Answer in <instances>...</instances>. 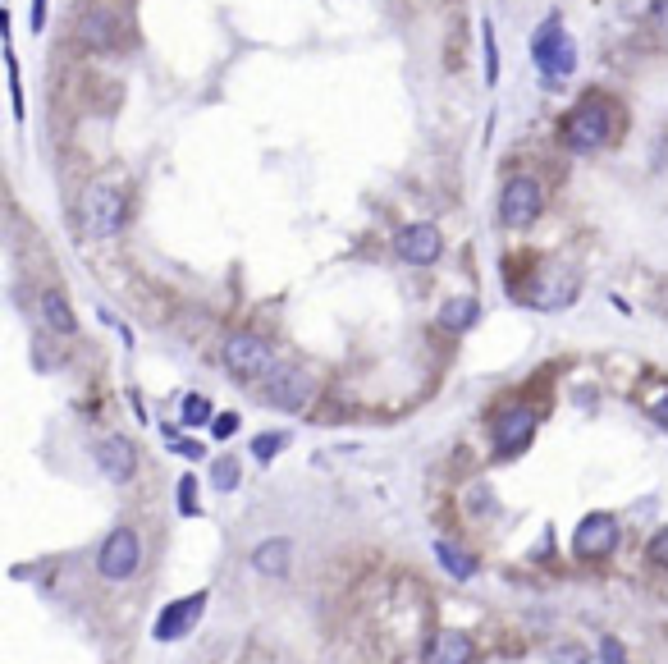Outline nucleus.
<instances>
[{
	"label": "nucleus",
	"mask_w": 668,
	"mask_h": 664,
	"mask_svg": "<svg viewBox=\"0 0 668 664\" xmlns=\"http://www.w3.org/2000/svg\"><path fill=\"white\" fill-rule=\"evenodd\" d=\"M78 37H83L87 51H115L119 46V19L110 10H92L83 19V28H78Z\"/></svg>",
	"instance_id": "obj_15"
},
{
	"label": "nucleus",
	"mask_w": 668,
	"mask_h": 664,
	"mask_svg": "<svg viewBox=\"0 0 668 664\" xmlns=\"http://www.w3.org/2000/svg\"><path fill=\"white\" fill-rule=\"evenodd\" d=\"M614 545H618V518L614 513H586L582 527H577V536H572L577 559H604V555H614Z\"/></svg>",
	"instance_id": "obj_8"
},
{
	"label": "nucleus",
	"mask_w": 668,
	"mask_h": 664,
	"mask_svg": "<svg viewBox=\"0 0 668 664\" xmlns=\"http://www.w3.org/2000/svg\"><path fill=\"white\" fill-rule=\"evenodd\" d=\"M252 568L266 577H284L293 568V541L289 536H270V541H261L257 550H252Z\"/></svg>",
	"instance_id": "obj_14"
},
{
	"label": "nucleus",
	"mask_w": 668,
	"mask_h": 664,
	"mask_svg": "<svg viewBox=\"0 0 668 664\" xmlns=\"http://www.w3.org/2000/svg\"><path fill=\"white\" fill-rule=\"evenodd\" d=\"M655 422H659V426H668V394L655 403Z\"/></svg>",
	"instance_id": "obj_31"
},
{
	"label": "nucleus",
	"mask_w": 668,
	"mask_h": 664,
	"mask_svg": "<svg viewBox=\"0 0 668 664\" xmlns=\"http://www.w3.org/2000/svg\"><path fill=\"white\" fill-rule=\"evenodd\" d=\"M202 422H216L211 417V403L202 394H184V426H202Z\"/></svg>",
	"instance_id": "obj_21"
},
{
	"label": "nucleus",
	"mask_w": 668,
	"mask_h": 664,
	"mask_svg": "<svg viewBox=\"0 0 668 664\" xmlns=\"http://www.w3.org/2000/svg\"><path fill=\"white\" fill-rule=\"evenodd\" d=\"M531 55H536L540 78H545V83H563V78L577 69V46H572V37L563 33L559 14H550V19L540 23L536 42H531Z\"/></svg>",
	"instance_id": "obj_2"
},
{
	"label": "nucleus",
	"mask_w": 668,
	"mask_h": 664,
	"mask_svg": "<svg viewBox=\"0 0 668 664\" xmlns=\"http://www.w3.org/2000/svg\"><path fill=\"white\" fill-rule=\"evenodd\" d=\"M234 431H238V413H220L216 422H211V436H216V440H229Z\"/></svg>",
	"instance_id": "obj_27"
},
{
	"label": "nucleus",
	"mask_w": 668,
	"mask_h": 664,
	"mask_svg": "<svg viewBox=\"0 0 668 664\" xmlns=\"http://www.w3.org/2000/svg\"><path fill=\"white\" fill-rule=\"evenodd\" d=\"M472 660H476L472 637H463V632H453V628H440L426 642V664H472Z\"/></svg>",
	"instance_id": "obj_13"
},
{
	"label": "nucleus",
	"mask_w": 668,
	"mask_h": 664,
	"mask_svg": "<svg viewBox=\"0 0 668 664\" xmlns=\"http://www.w3.org/2000/svg\"><path fill=\"white\" fill-rule=\"evenodd\" d=\"M211 481H216V490H234L238 486V463H234V458H220L216 472H211Z\"/></svg>",
	"instance_id": "obj_23"
},
{
	"label": "nucleus",
	"mask_w": 668,
	"mask_h": 664,
	"mask_svg": "<svg viewBox=\"0 0 668 664\" xmlns=\"http://www.w3.org/2000/svg\"><path fill=\"white\" fill-rule=\"evenodd\" d=\"M261 394H266V403L284 408V413H298V408H307V399H312V381H307V371L275 362V371L261 381Z\"/></svg>",
	"instance_id": "obj_7"
},
{
	"label": "nucleus",
	"mask_w": 668,
	"mask_h": 664,
	"mask_svg": "<svg viewBox=\"0 0 668 664\" xmlns=\"http://www.w3.org/2000/svg\"><path fill=\"white\" fill-rule=\"evenodd\" d=\"M435 559H440L444 573L458 577V582H472V577H476V559L463 555V550H453L449 541H435Z\"/></svg>",
	"instance_id": "obj_19"
},
{
	"label": "nucleus",
	"mask_w": 668,
	"mask_h": 664,
	"mask_svg": "<svg viewBox=\"0 0 668 664\" xmlns=\"http://www.w3.org/2000/svg\"><path fill=\"white\" fill-rule=\"evenodd\" d=\"M550 664H595V655L582 642H559L550 651Z\"/></svg>",
	"instance_id": "obj_20"
},
{
	"label": "nucleus",
	"mask_w": 668,
	"mask_h": 664,
	"mask_svg": "<svg viewBox=\"0 0 668 664\" xmlns=\"http://www.w3.org/2000/svg\"><path fill=\"white\" fill-rule=\"evenodd\" d=\"M600 664H627L623 646H618L614 637H604V642H600Z\"/></svg>",
	"instance_id": "obj_28"
},
{
	"label": "nucleus",
	"mask_w": 668,
	"mask_h": 664,
	"mask_svg": "<svg viewBox=\"0 0 668 664\" xmlns=\"http://www.w3.org/2000/svg\"><path fill=\"white\" fill-rule=\"evenodd\" d=\"M476 321H481V303H476V298H449V303L440 307V326L453 330V335L472 330Z\"/></svg>",
	"instance_id": "obj_18"
},
{
	"label": "nucleus",
	"mask_w": 668,
	"mask_h": 664,
	"mask_svg": "<svg viewBox=\"0 0 668 664\" xmlns=\"http://www.w3.org/2000/svg\"><path fill=\"white\" fill-rule=\"evenodd\" d=\"M572 298H577V280L572 275H545L540 280V289H531V303L540 307V312H559V307H568Z\"/></svg>",
	"instance_id": "obj_16"
},
{
	"label": "nucleus",
	"mask_w": 668,
	"mask_h": 664,
	"mask_svg": "<svg viewBox=\"0 0 668 664\" xmlns=\"http://www.w3.org/2000/svg\"><path fill=\"white\" fill-rule=\"evenodd\" d=\"M284 440H289L284 431H270V436H257V440H252V454H257V463H270V458L284 449Z\"/></svg>",
	"instance_id": "obj_22"
},
{
	"label": "nucleus",
	"mask_w": 668,
	"mask_h": 664,
	"mask_svg": "<svg viewBox=\"0 0 668 664\" xmlns=\"http://www.w3.org/2000/svg\"><path fill=\"white\" fill-rule=\"evenodd\" d=\"M179 454H184V458H202V445H193V440H184V445H179Z\"/></svg>",
	"instance_id": "obj_32"
},
{
	"label": "nucleus",
	"mask_w": 668,
	"mask_h": 664,
	"mask_svg": "<svg viewBox=\"0 0 668 664\" xmlns=\"http://www.w3.org/2000/svg\"><path fill=\"white\" fill-rule=\"evenodd\" d=\"M394 252H399L408 266H435L440 262V252H444V234L435 225H408L399 229V239H394Z\"/></svg>",
	"instance_id": "obj_9"
},
{
	"label": "nucleus",
	"mask_w": 668,
	"mask_h": 664,
	"mask_svg": "<svg viewBox=\"0 0 668 664\" xmlns=\"http://www.w3.org/2000/svg\"><path fill=\"white\" fill-rule=\"evenodd\" d=\"M531 431H536V413L531 408H513L495 422V454L499 458H513L531 445Z\"/></svg>",
	"instance_id": "obj_12"
},
{
	"label": "nucleus",
	"mask_w": 668,
	"mask_h": 664,
	"mask_svg": "<svg viewBox=\"0 0 668 664\" xmlns=\"http://www.w3.org/2000/svg\"><path fill=\"white\" fill-rule=\"evenodd\" d=\"M485 83H495L499 78V51H495V33H490V23H485Z\"/></svg>",
	"instance_id": "obj_25"
},
{
	"label": "nucleus",
	"mask_w": 668,
	"mask_h": 664,
	"mask_svg": "<svg viewBox=\"0 0 668 664\" xmlns=\"http://www.w3.org/2000/svg\"><path fill=\"white\" fill-rule=\"evenodd\" d=\"M650 10H655L659 28H668V0H650Z\"/></svg>",
	"instance_id": "obj_30"
},
{
	"label": "nucleus",
	"mask_w": 668,
	"mask_h": 664,
	"mask_svg": "<svg viewBox=\"0 0 668 664\" xmlns=\"http://www.w3.org/2000/svg\"><path fill=\"white\" fill-rule=\"evenodd\" d=\"M540 211H545V193H540L536 179H527V175L508 179L504 193H499V220L508 229H527L540 220Z\"/></svg>",
	"instance_id": "obj_6"
},
{
	"label": "nucleus",
	"mask_w": 668,
	"mask_h": 664,
	"mask_svg": "<svg viewBox=\"0 0 668 664\" xmlns=\"http://www.w3.org/2000/svg\"><path fill=\"white\" fill-rule=\"evenodd\" d=\"M83 225L92 239H115L124 225V193L115 184H92L83 197Z\"/></svg>",
	"instance_id": "obj_5"
},
{
	"label": "nucleus",
	"mask_w": 668,
	"mask_h": 664,
	"mask_svg": "<svg viewBox=\"0 0 668 664\" xmlns=\"http://www.w3.org/2000/svg\"><path fill=\"white\" fill-rule=\"evenodd\" d=\"M174 500H179V513L197 518V481H193V477H184V481H179V495H174Z\"/></svg>",
	"instance_id": "obj_24"
},
{
	"label": "nucleus",
	"mask_w": 668,
	"mask_h": 664,
	"mask_svg": "<svg viewBox=\"0 0 668 664\" xmlns=\"http://www.w3.org/2000/svg\"><path fill=\"white\" fill-rule=\"evenodd\" d=\"M37 312H42V321L55 330V335H74L78 330V316H74V307H69V298L60 294V289H42Z\"/></svg>",
	"instance_id": "obj_17"
},
{
	"label": "nucleus",
	"mask_w": 668,
	"mask_h": 664,
	"mask_svg": "<svg viewBox=\"0 0 668 664\" xmlns=\"http://www.w3.org/2000/svg\"><path fill=\"white\" fill-rule=\"evenodd\" d=\"M92 458H97V468L106 472L115 486H124V481L138 472V449H133L124 436H101L97 449H92Z\"/></svg>",
	"instance_id": "obj_11"
},
{
	"label": "nucleus",
	"mask_w": 668,
	"mask_h": 664,
	"mask_svg": "<svg viewBox=\"0 0 668 664\" xmlns=\"http://www.w3.org/2000/svg\"><path fill=\"white\" fill-rule=\"evenodd\" d=\"M142 564V541L133 527H110V536L101 541L97 550V573L106 582H129Z\"/></svg>",
	"instance_id": "obj_4"
},
{
	"label": "nucleus",
	"mask_w": 668,
	"mask_h": 664,
	"mask_svg": "<svg viewBox=\"0 0 668 664\" xmlns=\"http://www.w3.org/2000/svg\"><path fill=\"white\" fill-rule=\"evenodd\" d=\"M206 610V591H193V596L184 600H170L161 610V619H156V642H179V637H188L193 632V623L202 619Z\"/></svg>",
	"instance_id": "obj_10"
},
{
	"label": "nucleus",
	"mask_w": 668,
	"mask_h": 664,
	"mask_svg": "<svg viewBox=\"0 0 668 664\" xmlns=\"http://www.w3.org/2000/svg\"><path fill=\"white\" fill-rule=\"evenodd\" d=\"M559 133L572 152H600L604 142L614 138V110L604 106V101H582V106H572L563 115Z\"/></svg>",
	"instance_id": "obj_1"
},
{
	"label": "nucleus",
	"mask_w": 668,
	"mask_h": 664,
	"mask_svg": "<svg viewBox=\"0 0 668 664\" xmlns=\"http://www.w3.org/2000/svg\"><path fill=\"white\" fill-rule=\"evenodd\" d=\"M646 555H650V564H655V568H668V527L655 536V541H650Z\"/></svg>",
	"instance_id": "obj_26"
},
{
	"label": "nucleus",
	"mask_w": 668,
	"mask_h": 664,
	"mask_svg": "<svg viewBox=\"0 0 668 664\" xmlns=\"http://www.w3.org/2000/svg\"><path fill=\"white\" fill-rule=\"evenodd\" d=\"M46 28V0H33V33Z\"/></svg>",
	"instance_id": "obj_29"
},
{
	"label": "nucleus",
	"mask_w": 668,
	"mask_h": 664,
	"mask_svg": "<svg viewBox=\"0 0 668 664\" xmlns=\"http://www.w3.org/2000/svg\"><path fill=\"white\" fill-rule=\"evenodd\" d=\"M220 362H225L229 376H238V381H266L270 371H275V353H270V344L261 335H248V330H238V335H229L225 344H220Z\"/></svg>",
	"instance_id": "obj_3"
}]
</instances>
